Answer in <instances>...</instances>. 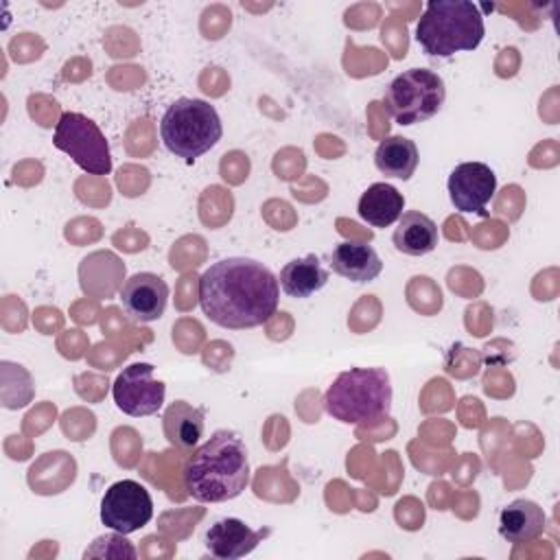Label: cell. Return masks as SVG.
<instances>
[{"label":"cell","mask_w":560,"mask_h":560,"mask_svg":"<svg viewBox=\"0 0 560 560\" xmlns=\"http://www.w3.org/2000/svg\"><path fill=\"white\" fill-rule=\"evenodd\" d=\"M85 558H136V547L125 538V534H105L98 536L90 549L83 553Z\"/></svg>","instance_id":"cell-20"},{"label":"cell","mask_w":560,"mask_h":560,"mask_svg":"<svg viewBox=\"0 0 560 560\" xmlns=\"http://www.w3.org/2000/svg\"><path fill=\"white\" fill-rule=\"evenodd\" d=\"M153 516V501L149 490L133 481L120 479L112 483L101 499V521L118 534H131L144 527Z\"/></svg>","instance_id":"cell-8"},{"label":"cell","mask_w":560,"mask_h":560,"mask_svg":"<svg viewBox=\"0 0 560 560\" xmlns=\"http://www.w3.org/2000/svg\"><path fill=\"white\" fill-rule=\"evenodd\" d=\"M392 241H394V247L405 256H424L438 247L440 234L431 217L418 210H409L400 214L398 228L394 230Z\"/></svg>","instance_id":"cell-16"},{"label":"cell","mask_w":560,"mask_h":560,"mask_svg":"<svg viewBox=\"0 0 560 560\" xmlns=\"http://www.w3.org/2000/svg\"><path fill=\"white\" fill-rule=\"evenodd\" d=\"M280 289L289 298H308L324 289L328 282V271L322 267L319 258L315 254H308L304 258H293L280 269Z\"/></svg>","instance_id":"cell-18"},{"label":"cell","mask_w":560,"mask_h":560,"mask_svg":"<svg viewBox=\"0 0 560 560\" xmlns=\"http://www.w3.org/2000/svg\"><path fill=\"white\" fill-rule=\"evenodd\" d=\"M330 269L350 282H372L383 271V260L372 245L343 241L330 252Z\"/></svg>","instance_id":"cell-13"},{"label":"cell","mask_w":560,"mask_h":560,"mask_svg":"<svg viewBox=\"0 0 560 560\" xmlns=\"http://www.w3.org/2000/svg\"><path fill=\"white\" fill-rule=\"evenodd\" d=\"M112 396L116 407L133 418L151 416L164 405L166 385L155 378V368L151 363H131L122 368L116 376Z\"/></svg>","instance_id":"cell-9"},{"label":"cell","mask_w":560,"mask_h":560,"mask_svg":"<svg viewBox=\"0 0 560 560\" xmlns=\"http://www.w3.org/2000/svg\"><path fill=\"white\" fill-rule=\"evenodd\" d=\"M545 512L532 499H514L499 512V534L514 545L536 540L545 532Z\"/></svg>","instance_id":"cell-14"},{"label":"cell","mask_w":560,"mask_h":560,"mask_svg":"<svg viewBox=\"0 0 560 560\" xmlns=\"http://www.w3.org/2000/svg\"><path fill=\"white\" fill-rule=\"evenodd\" d=\"M446 98L444 81L429 68H409L392 79L383 94L387 114L402 127L433 118Z\"/></svg>","instance_id":"cell-6"},{"label":"cell","mask_w":560,"mask_h":560,"mask_svg":"<svg viewBox=\"0 0 560 560\" xmlns=\"http://www.w3.org/2000/svg\"><path fill=\"white\" fill-rule=\"evenodd\" d=\"M402 210H405L402 192L387 182H376L368 186V190L359 197V206H357L359 217L372 228H389L400 219Z\"/></svg>","instance_id":"cell-17"},{"label":"cell","mask_w":560,"mask_h":560,"mask_svg":"<svg viewBox=\"0 0 560 560\" xmlns=\"http://www.w3.org/2000/svg\"><path fill=\"white\" fill-rule=\"evenodd\" d=\"M184 488L199 503L236 499L249 483L245 442L230 429L214 431L184 464Z\"/></svg>","instance_id":"cell-2"},{"label":"cell","mask_w":560,"mask_h":560,"mask_svg":"<svg viewBox=\"0 0 560 560\" xmlns=\"http://www.w3.org/2000/svg\"><path fill=\"white\" fill-rule=\"evenodd\" d=\"M278 300V278L254 258H221L199 278V306L221 328H256L276 313Z\"/></svg>","instance_id":"cell-1"},{"label":"cell","mask_w":560,"mask_h":560,"mask_svg":"<svg viewBox=\"0 0 560 560\" xmlns=\"http://www.w3.org/2000/svg\"><path fill=\"white\" fill-rule=\"evenodd\" d=\"M203 420L206 411L201 407H192L186 400H175L166 407L162 416L164 438L171 446L192 453L199 438L203 435Z\"/></svg>","instance_id":"cell-15"},{"label":"cell","mask_w":560,"mask_h":560,"mask_svg":"<svg viewBox=\"0 0 560 560\" xmlns=\"http://www.w3.org/2000/svg\"><path fill=\"white\" fill-rule=\"evenodd\" d=\"M223 127L217 109L201 98H177L173 101L160 122V136L164 147L186 160L210 151L221 140Z\"/></svg>","instance_id":"cell-5"},{"label":"cell","mask_w":560,"mask_h":560,"mask_svg":"<svg viewBox=\"0 0 560 560\" xmlns=\"http://www.w3.org/2000/svg\"><path fill=\"white\" fill-rule=\"evenodd\" d=\"M483 33V13L470 0H429L416 24V42L431 57L475 50Z\"/></svg>","instance_id":"cell-3"},{"label":"cell","mask_w":560,"mask_h":560,"mask_svg":"<svg viewBox=\"0 0 560 560\" xmlns=\"http://www.w3.org/2000/svg\"><path fill=\"white\" fill-rule=\"evenodd\" d=\"M265 536H269L267 527L252 529L241 518L225 516L214 521L206 532V549L212 558L236 560L252 553Z\"/></svg>","instance_id":"cell-12"},{"label":"cell","mask_w":560,"mask_h":560,"mask_svg":"<svg viewBox=\"0 0 560 560\" xmlns=\"http://www.w3.org/2000/svg\"><path fill=\"white\" fill-rule=\"evenodd\" d=\"M392 383L383 368H350L324 394V409L343 424H365L387 416Z\"/></svg>","instance_id":"cell-4"},{"label":"cell","mask_w":560,"mask_h":560,"mask_svg":"<svg viewBox=\"0 0 560 560\" xmlns=\"http://www.w3.org/2000/svg\"><path fill=\"white\" fill-rule=\"evenodd\" d=\"M120 302L131 322L149 324L164 315L168 304V284L151 271H140L127 278L120 289Z\"/></svg>","instance_id":"cell-11"},{"label":"cell","mask_w":560,"mask_h":560,"mask_svg":"<svg viewBox=\"0 0 560 560\" xmlns=\"http://www.w3.org/2000/svg\"><path fill=\"white\" fill-rule=\"evenodd\" d=\"M448 197L462 214H486L497 192V175L483 162H462L448 175Z\"/></svg>","instance_id":"cell-10"},{"label":"cell","mask_w":560,"mask_h":560,"mask_svg":"<svg viewBox=\"0 0 560 560\" xmlns=\"http://www.w3.org/2000/svg\"><path fill=\"white\" fill-rule=\"evenodd\" d=\"M52 142L90 175H107L112 171V155L105 133L92 118L79 112L61 114L55 125Z\"/></svg>","instance_id":"cell-7"},{"label":"cell","mask_w":560,"mask_h":560,"mask_svg":"<svg viewBox=\"0 0 560 560\" xmlns=\"http://www.w3.org/2000/svg\"><path fill=\"white\" fill-rule=\"evenodd\" d=\"M418 160L416 142L405 136H389L374 151V164L385 177L409 179L418 168Z\"/></svg>","instance_id":"cell-19"}]
</instances>
